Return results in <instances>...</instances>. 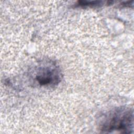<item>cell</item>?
Here are the masks:
<instances>
[{"label":"cell","mask_w":134,"mask_h":134,"mask_svg":"<svg viewBox=\"0 0 134 134\" xmlns=\"http://www.w3.org/2000/svg\"><path fill=\"white\" fill-rule=\"evenodd\" d=\"M105 132L118 130L130 133L133 129V112L129 109H118L110 113L101 126Z\"/></svg>","instance_id":"6da1fadb"},{"label":"cell","mask_w":134,"mask_h":134,"mask_svg":"<svg viewBox=\"0 0 134 134\" xmlns=\"http://www.w3.org/2000/svg\"><path fill=\"white\" fill-rule=\"evenodd\" d=\"M36 79L42 86L54 85L59 83L60 74L58 69L53 67L44 66L39 70Z\"/></svg>","instance_id":"7a4b0ae2"},{"label":"cell","mask_w":134,"mask_h":134,"mask_svg":"<svg viewBox=\"0 0 134 134\" xmlns=\"http://www.w3.org/2000/svg\"><path fill=\"white\" fill-rule=\"evenodd\" d=\"M100 1H80L78 2L77 4L80 6H97L101 4Z\"/></svg>","instance_id":"3957f363"}]
</instances>
